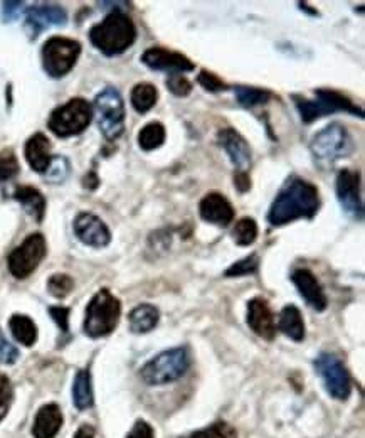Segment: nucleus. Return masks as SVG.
Segmentation results:
<instances>
[{
	"label": "nucleus",
	"instance_id": "nucleus-10",
	"mask_svg": "<svg viewBox=\"0 0 365 438\" xmlns=\"http://www.w3.org/2000/svg\"><path fill=\"white\" fill-rule=\"evenodd\" d=\"M46 253H48V245H46L44 236L41 232L29 235L22 241V245L15 248L9 255V259H7L9 271L19 280H24L34 273L39 263L44 259Z\"/></svg>",
	"mask_w": 365,
	"mask_h": 438
},
{
	"label": "nucleus",
	"instance_id": "nucleus-38",
	"mask_svg": "<svg viewBox=\"0 0 365 438\" xmlns=\"http://www.w3.org/2000/svg\"><path fill=\"white\" fill-rule=\"evenodd\" d=\"M197 81H199V84L202 88H204V90H207L211 93L227 90V84L224 83V81L221 80L219 76L214 75V73H211V71H205V69H202L200 75L197 76Z\"/></svg>",
	"mask_w": 365,
	"mask_h": 438
},
{
	"label": "nucleus",
	"instance_id": "nucleus-31",
	"mask_svg": "<svg viewBox=\"0 0 365 438\" xmlns=\"http://www.w3.org/2000/svg\"><path fill=\"white\" fill-rule=\"evenodd\" d=\"M69 172H71V164L63 155H56L50 158L49 167L46 169L44 177L49 184H63L68 179Z\"/></svg>",
	"mask_w": 365,
	"mask_h": 438
},
{
	"label": "nucleus",
	"instance_id": "nucleus-21",
	"mask_svg": "<svg viewBox=\"0 0 365 438\" xmlns=\"http://www.w3.org/2000/svg\"><path fill=\"white\" fill-rule=\"evenodd\" d=\"M26 161L27 164L39 174H44L50 164V143L44 134H36L26 143Z\"/></svg>",
	"mask_w": 365,
	"mask_h": 438
},
{
	"label": "nucleus",
	"instance_id": "nucleus-17",
	"mask_svg": "<svg viewBox=\"0 0 365 438\" xmlns=\"http://www.w3.org/2000/svg\"><path fill=\"white\" fill-rule=\"evenodd\" d=\"M247 325L254 334L266 340H273L277 334V322L265 298H252L247 302Z\"/></svg>",
	"mask_w": 365,
	"mask_h": 438
},
{
	"label": "nucleus",
	"instance_id": "nucleus-24",
	"mask_svg": "<svg viewBox=\"0 0 365 438\" xmlns=\"http://www.w3.org/2000/svg\"><path fill=\"white\" fill-rule=\"evenodd\" d=\"M278 329L294 343H301L305 339V322H303L300 309L294 305H286L279 313Z\"/></svg>",
	"mask_w": 365,
	"mask_h": 438
},
{
	"label": "nucleus",
	"instance_id": "nucleus-20",
	"mask_svg": "<svg viewBox=\"0 0 365 438\" xmlns=\"http://www.w3.org/2000/svg\"><path fill=\"white\" fill-rule=\"evenodd\" d=\"M63 426V413L54 403L44 405L39 410L34 420L32 435L34 438H54Z\"/></svg>",
	"mask_w": 365,
	"mask_h": 438
},
{
	"label": "nucleus",
	"instance_id": "nucleus-7",
	"mask_svg": "<svg viewBox=\"0 0 365 438\" xmlns=\"http://www.w3.org/2000/svg\"><path fill=\"white\" fill-rule=\"evenodd\" d=\"M93 118V108L84 98H73L53 111L48 120L49 130L56 137L68 138L88 129Z\"/></svg>",
	"mask_w": 365,
	"mask_h": 438
},
{
	"label": "nucleus",
	"instance_id": "nucleus-8",
	"mask_svg": "<svg viewBox=\"0 0 365 438\" xmlns=\"http://www.w3.org/2000/svg\"><path fill=\"white\" fill-rule=\"evenodd\" d=\"M95 115L101 134L110 142L116 140L125 130V103L113 86L104 88L95 98Z\"/></svg>",
	"mask_w": 365,
	"mask_h": 438
},
{
	"label": "nucleus",
	"instance_id": "nucleus-13",
	"mask_svg": "<svg viewBox=\"0 0 365 438\" xmlns=\"http://www.w3.org/2000/svg\"><path fill=\"white\" fill-rule=\"evenodd\" d=\"M142 63L153 71H164L170 75H184L196 69V64L182 53L165 48H150L142 54Z\"/></svg>",
	"mask_w": 365,
	"mask_h": 438
},
{
	"label": "nucleus",
	"instance_id": "nucleus-1",
	"mask_svg": "<svg viewBox=\"0 0 365 438\" xmlns=\"http://www.w3.org/2000/svg\"><path fill=\"white\" fill-rule=\"evenodd\" d=\"M320 209V192L312 182L291 176L283 184L268 211L271 226H285L298 219H313Z\"/></svg>",
	"mask_w": 365,
	"mask_h": 438
},
{
	"label": "nucleus",
	"instance_id": "nucleus-12",
	"mask_svg": "<svg viewBox=\"0 0 365 438\" xmlns=\"http://www.w3.org/2000/svg\"><path fill=\"white\" fill-rule=\"evenodd\" d=\"M335 192L341 209L350 216L352 219H364V204L360 197V176L359 172L350 169H341L337 174Z\"/></svg>",
	"mask_w": 365,
	"mask_h": 438
},
{
	"label": "nucleus",
	"instance_id": "nucleus-22",
	"mask_svg": "<svg viewBox=\"0 0 365 438\" xmlns=\"http://www.w3.org/2000/svg\"><path fill=\"white\" fill-rule=\"evenodd\" d=\"M14 199L24 208V211L37 223H42L46 215V197L36 188L22 185L14 192Z\"/></svg>",
	"mask_w": 365,
	"mask_h": 438
},
{
	"label": "nucleus",
	"instance_id": "nucleus-5",
	"mask_svg": "<svg viewBox=\"0 0 365 438\" xmlns=\"http://www.w3.org/2000/svg\"><path fill=\"white\" fill-rule=\"evenodd\" d=\"M190 366L189 352L185 347L169 349L150 359L140 371L143 383L149 386H164L177 381L187 373Z\"/></svg>",
	"mask_w": 365,
	"mask_h": 438
},
{
	"label": "nucleus",
	"instance_id": "nucleus-11",
	"mask_svg": "<svg viewBox=\"0 0 365 438\" xmlns=\"http://www.w3.org/2000/svg\"><path fill=\"white\" fill-rule=\"evenodd\" d=\"M313 366H315L317 373L324 381L325 390L328 391L330 396L340 401H345L350 396V376H348V371L345 369L344 363L337 356L330 354V352H321V354L317 356Z\"/></svg>",
	"mask_w": 365,
	"mask_h": 438
},
{
	"label": "nucleus",
	"instance_id": "nucleus-26",
	"mask_svg": "<svg viewBox=\"0 0 365 438\" xmlns=\"http://www.w3.org/2000/svg\"><path fill=\"white\" fill-rule=\"evenodd\" d=\"M73 403L77 410L91 408L93 403V386H91V374L88 369L77 371L75 383H73Z\"/></svg>",
	"mask_w": 365,
	"mask_h": 438
},
{
	"label": "nucleus",
	"instance_id": "nucleus-37",
	"mask_svg": "<svg viewBox=\"0 0 365 438\" xmlns=\"http://www.w3.org/2000/svg\"><path fill=\"white\" fill-rule=\"evenodd\" d=\"M14 391L12 385H10L9 378L7 376L0 374V421L3 420L7 412H9L10 405H12Z\"/></svg>",
	"mask_w": 365,
	"mask_h": 438
},
{
	"label": "nucleus",
	"instance_id": "nucleus-41",
	"mask_svg": "<svg viewBox=\"0 0 365 438\" xmlns=\"http://www.w3.org/2000/svg\"><path fill=\"white\" fill-rule=\"evenodd\" d=\"M24 10V3L22 2H3L2 3V19L6 22L17 21L19 15Z\"/></svg>",
	"mask_w": 365,
	"mask_h": 438
},
{
	"label": "nucleus",
	"instance_id": "nucleus-14",
	"mask_svg": "<svg viewBox=\"0 0 365 438\" xmlns=\"http://www.w3.org/2000/svg\"><path fill=\"white\" fill-rule=\"evenodd\" d=\"M73 228H75L77 239L86 246L104 248L110 245L111 232L104 224V221L96 215L81 212V215L76 216Z\"/></svg>",
	"mask_w": 365,
	"mask_h": 438
},
{
	"label": "nucleus",
	"instance_id": "nucleus-30",
	"mask_svg": "<svg viewBox=\"0 0 365 438\" xmlns=\"http://www.w3.org/2000/svg\"><path fill=\"white\" fill-rule=\"evenodd\" d=\"M232 238H234L236 245L239 246H250L258 238V224L252 218H241L236 223L234 230H232Z\"/></svg>",
	"mask_w": 365,
	"mask_h": 438
},
{
	"label": "nucleus",
	"instance_id": "nucleus-6",
	"mask_svg": "<svg viewBox=\"0 0 365 438\" xmlns=\"http://www.w3.org/2000/svg\"><path fill=\"white\" fill-rule=\"evenodd\" d=\"M297 107L298 113L305 123H313L315 120L327 116L330 113H337V111H345V113H352L355 116H364L362 108L353 104L347 96H344L339 91L333 90H317L315 98L308 100L303 98L300 95L291 96Z\"/></svg>",
	"mask_w": 365,
	"mask_h": 438
},
{
	"label": "nucleus",
	"instance_id": "nucleus-25",
	"mask_svg": "<svg viewBox=\"0 0 365 438\" xmlns=\"http://www.w3.org/2000/svg\"><path fill=\"white\" fill-rule=\"evenodd\" d=\"M9 327L12 331L14 339L17 340L22 346L30 347L36 344L37 340V325L34 324V320L27 316H21V313H15L10 317Z\"/></svg>",
	"mask_w": 365,
	"mask_h": 438
},
{
	"label": "nucleus",
	"instance_id": "nucleus-40",
	"mask_svg": "<svg viewBox=\"0 0 365 438\" xmlns=\"http://www.w3.org/2000/svg\"><path fill=\"white\" fill-rule=\"evenodd\" d=\"M49 313H50V317H53L54 322L59 325L61 331H63L64 334H68V331H69V309L68 307H50Z\"/></svg>",
	"mask_w": 365,
	"mask_h": 438
},
{
	"label": "nucleus",
	"instance_id": "nucleus-15",
	"mask_svg": "<svg viewBox=\"0 0 365 438\" xmlns=\"http://www.w3.org/2000/svg\"><path fill=\"white\" fill-rule=\"evenodd\" d=\"M68 21V14L59 6H32L29 7L26 15V29L29 36L36 39L42 30L50 27L64 26Z\"/></svg>",
	"mask_w": 365,
	"mask_h": 438
},
{
	"label": "nucleus",
	"instance_id": "nucleus-19",
	"mask_svg": "<svg viewBox=\"0 0 365 438\" xmlns=\"http://www.w3.org/2000/svg\"><path fill=\"white\" fill-rule=\"evenodd\" d=\"M294 286L298 289L300 295L305 298L306 304L317 312H324L327 309V295H325L324 289H321L320 282L317 280L315 275L306 268H298L291 275Z\"/></svg>",
	"mask_w": 365,
	"mask_h": 438
},
{
	"label": "nucleus",
	"instance_id": "nucleus-33",
	"mask_svg": "<svg viewBox=\"0 0 365 438\" xmlns=\"http://www.w3.org/2000/svg\"><path fill=\"white\" fill-rule=\"evenodd\" d=\"M75 282L69 275L66 273H56L48 280V290L53 297L56 298H64L71 293Z\"/></svg>",
	"mask_w": 365,
	"mask_h": 438
},
{
	"label": "nucleus",
	"instance_id": "nucleus-27",
	"mask_svg": "<svg viewBox=\"0 0 365 438\" xmlns=\"http://www.w3.org/2000/svg\"><path fill=\"white\" fill-rule=\"evenodd\" d=\"M165 127L160 122H150L140 130L138 134V145L140 149L145 150V152H151V150L158 149V147L164 145L165 142Z\"/></svg>",
	"mask_w": 365,
	"mask_h": 438
},
{
	"label": "nucleus",
	"instance_id": "nucleus-4",
	"mask_svg": "<svg viewBox=\"0 0 365 438\" xmlns=\"http://www.w3.org/2000/svg\"><path fill=\"white\" fill-rule=\"evenodd\" d=\"M355 150L352 135L339 122L330 123L324 130L313 135L310 142V152L321 165H332L340 158L348 157Z\"/></svg>",
	"mask_w": 365,
	"mask_h": 438
},
{
	"label": "nucleus",
	"instance_id": "nucleus-23",
	"mask_svg": "<svg viewBox=\"0 0 365 438\" xmlns=\"http://www.w3.org/2000/svg\"><path fill=\"white\" fill-rule=\"evenodd\" d=\"M158 320H160V312H158V309L155 305L150 304L138 305L128 316L130 329L135 334H147V332L153 331L157 327Z\"/></svg>",
	"mask_w": 365,
	"mask_h": 438
},
{
	"label": "nucleus",
	"instance_id": "nucleus-18",
	"mask_svg": "<svg viewBox=\"0 0 365 438\" xmlns=\"http://www.w3.org/2000/svg\"><path fill=\"white\" fill-rule=\"evenodd\" d=\"M200 218L216 226H229L234 219V208L229 203L227 197L219 192H209L202 197L199 204Z\"/></svg>",
	"mask_w": 365,
	"mask_h": 438
},
{
	"label": "nucleus",
	"instance_id": "nucleus-29",
	"mask_svg": "<svg viewBox=\"0 0 365 438\" xmlns=\"http://www.w3.org/2000/svg\"><path fill=\"white\" fill-rule=\"evenodd\" d=\"M234 95L238 103L244 108L259 107V104H265L273 98L271 91L254 86H234Z\"/></svg>",
	"mask_w": 365,
	"mask_h": 438
},
{
	"label": "nucleus",
	"instance_id": "nucleus-42",
	"mask_svg": "<svg viewBox=\"0 0 365 438\" xmlns=\"http://www.w3.org/2000/svg\"><path fill=\"white\" fill-rule=\"evenodd\" d=\"M127 438H155V433L153 428H151L147 421L138 420L137 423L133 425V428H131V432L128 433Z\"/></svg>",
	"mask_w": 365,
	"mask_h": 438
},
{
	"label": "nucleus",
	"instance_id": "nucleus-28",
	"mask_svg": "<svg viewBox=\"0 0 365 438\" xmlns=\"http://www.w3.org/2000/svg\"><path fill=\"white\" fill-rule=\"evenodd\" d=\"M130 100L138 113H147V111H150L151 108L155 107V103H157L158 91L151 83H138L135 84V88L131 90Z\"/></svg>",
	"mask_w": 365,
	"mask_h": 438
},
{
	"label": "nucleus",
	"instance_id": "nucleus-2",
	"mask_svg": "<svg viewBox=\"0 0 365 438\" xmlns=\"http://www.w3.org/2000/svg\"><path fill=\"white\" fill-rule=\"evenodd\" d=\"M137 39V27L127 14L113 10L89 30V41L104 56L125 53Z\"/></svg>",
	"mask_w": 365,
	"mask_h": 438
},
{
	"label": "nucleus",
	"instance_id": "nucleus-3",
	"mask_svg": "<svg viewBox=\"0 0 365 438\" xmlns=\"http://www.w3.org/2000/svg\"><path fill=\"white\" fill-rule=\"evenodd\" d=\"M122 316V304L108 289H101L95 297L89 300L84 316L83 331L84 334L100 339L115 331Z\"/></svg>",
	"mask_w": 365,
	"mask_h": 438
},
{
	"label": "nucleus",
	"instance_id": "nucleus-34",
	"mask_svg": "<svg viewBox=\"0 0 365 438\" xmlns=\"http://www.w3.org/2000/svg\"><path fill=\"white\" fill-rule=\"evenodd\" d=\"M259 266V258L256 255H250V257L239 259L234 265H231L226 270V277L227 278H234V277H244V275H251L258 270Z\"/></svg>",
	"mask_w": 365,
	"mask_h": 438
},
{
	"label": "nucleus",
	"instance_id": "nucleus-32",
	"mask_svg": "<svg viewBox=\"0 0 365 438\" xmlns=\"http://www.w3.org/2000/svg\"><path fill=\"white\" fill-rule=\"evenodd\" d=\"M187 438H238V432L234 430V426L226 423V421H217L207 428L192 433Z\"/></svg>",
	"mask_w": 365,
	"mask_h": 438
},
{
	"label": "nucleus",
	"instance_id": "nucleus-9",
	"mask_svg": "<svg viewBox=\"0 0 365 438\" xmlns=\"http://www.w3.org/2000/svg\"><path fill=\"white\" fill-rule=\"evenodd\" d=\"M81 44L75 39L50 37L42 46V68L50 77H63L75 68Z\"/></svg>",
	"mask_w": 365,
	"mask_h": 438
},
{
	"label": "nucleus",
	"instance_id": "nucleus-44",
	"mask_svg": "<svg viewBox=\"0 0 365 438\" xmlns=\"http://www.w3.org/2000/svg\"><path fill=\"white\" fill-rule=\"evenodd\" d=\"M75 438H95V430H93L91 426L83 425V426H81V428L76 432Z\"/></svg>",
	"mask_w": 365,
	"mask_h": 438
},
{
	"label": "nucleus",
	"instance_id": "nucleus-35",
	"mask_svg": "<svg viewBox=\"0 0 365 438\" xmlns=\"http://www.w3.org/2000/svg\"><path fill=\"white\" fill-rule=\"evenodd\" d=\"M19 174V162L12 150L0 154V182L10 181Z\"/></svg>",
	"mask_w": 365,
	"mask_h": 438
},
{
	"label": "nucleus",
	"instance_id": "nucleus-36",
	"mask_svg": "<svg viewBox=\"0 0 365 438\" xmlns=\"http://www.w3.org/2000/svg\"><path fill=\"white\" fill-rule=\"evenodd\" d=\"M165 84L170 93H174L176 96H180V98L189 96L190 91H192V83L184 75H170L167 77Z\"/></svg>",
	"mask_w": 365,
	"mask_h": 438
},
{
	"label": "nucleus",
	"instance_id": "nucleus-43",
	"mask_svg": "<svg viewBox=\"0 0 365 438\" xmlns=\"http://www.w3.org/2000/svg\"><path fill=\"white\" fill-rule=\"evenodd\" d=\"M234 188L239 192H247L251 189V177L247 172H236L234 174Z\"/></svg>",
	"mask_w": 365,
	"mask_h": 438
},
{
	"label": "nucleus",
	"instance_id": "nucleus-16",
	"mask_svg": "<svg viewBox=\"0 0 365 438\" xmlns=\"http://www.w3.org/2000/svg\"><path fill=\"white\" fill-rule=\"evenodd\" d=\"M217 143L229 155L238 172H247L251 167V149L246 138L234 129H223L217 134Z\"/></svg>",
	"mask_w": 365,
	"mask_h": 438
},
{
	"label": "nucleus",
	"instance_id": "nucleus-39",
	"mask_svg": "<svg viewBox=\"0 0 365 438\" xmlns=\"http://www.w3.org/2000/svg\"><path fill=\"white\" fill-rule=\"evenodd\" d=\"M19 359V349L7 340L0 331V364H14Z\"/></svg>",
	"mask_w": 365,
	"mask_h": 438
}]
</instances>
